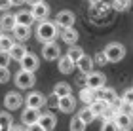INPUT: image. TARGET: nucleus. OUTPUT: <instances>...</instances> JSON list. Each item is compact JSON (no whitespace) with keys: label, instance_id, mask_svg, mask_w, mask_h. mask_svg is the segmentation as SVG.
Instances as JSON below:
<instances>
[{"label":"nucleus","instance_id":"412c9836","mask_svg":"<svg viewBox=\"0 0 133 131\" xmlns=\"http://www.w3.org/2000/svg\"><path fill=\"white\" fill-rule=\"evenodd\" d=\"M25 51H27V47L23 46V44H11V47L8 50V53H10V59H14V61H19V59L25 55Z\"/></svg>","mask_w":133,"mask_h":131},{"label":"nucleus","instance_id":"dca6fc26","mask_svg":"<svg viewBox=\"0 0 133 131\" xmlns=\"http://www.w3.org/2000/svg\"><path fill=\"white\" fill-rule=\"evenodd\" d=\"M78 31L74 29V25L72 27H65V29H61V38H63V42L65 44H76V40H78Z\"/></svg>","mask_w":133,"mask_h":131},{"label":"nucleus","instance_id":"39448f33","mask_svg":"<svg viewBox=\"0 0 133 131\" xmlns=\"http://www.w3.org/2000/svg\"><path fill=\"white\" fill-rule=\"evenodd\" d=\"M21 105H23V97H21V93L19 91H8L6 93V97H4V106L8 110H17V108H21Z\"/></svg>","mask_w":133,"mask_h":131},{"label":"nucleus","instance_id":"20e7f679","mask_svg":"<svg viewBox=\"0 0 133 131\" xmlns=\"http://www.w3.org/2000/svg\"><path fill=\"white\" fill-rule=\"evenodd\" d=\"M55 126H57V118H55V114H51V112L40 114L38 120H36V127L42 129V131H51V129H55Z\"/></svg>","mask_w":133,"mask_h":131},{"label":"nucleus","instance_id":"2eb2a0df","mask_svg":"<svg viewBox=\"0 0 133 131\" xmlns=\"http://www.w3.org/2000/svg\"><path fill=\"white\" fill-rule=\"evenodd\" d=\"M93 93H95V97L101 99V101H105L107 105H110V101L116 97V91H114L112 87H105V86H101L97 89H93Z\"/></svg>","mask_w":133,"mask_h":131},{"label":"nucleus","instance_id":"b1692460","mask_svg":"<svg viewBox=\"0 0 133 131\" xmlns=\"http://www.w3.org/2000/svg\"><path fill=\"white\" fill-rule=\"evenodd\" d=\"M84 55V50H82V47L80 46H76V44H70V47H69V50H66V57H69V59H72V61H78V59H80Z\"/></svg>","mask_w":133,"mask_h":131},{"label":"nucleus","instance_id":"5701e85b","mask_svg":"<svg viewBox=\"0 0 133 131\" xmlns=\"http://www.w3.org/2000/svg\"><path fill=\"white\" fill-rule=\"evenodd\" d=\"M14 25H15V17L11 13H6V15L0 17V29H2V31H11Z\"/></svg>","mask_w":133,"mask_h":131},{"label":"nucleus","instance_id":"f704fd0d","mask_svg":"<svg viewBox=\"0 0 133 131\" xmlns=\"http://www.w3.org/2000/svg\"><path fill=\"white\" fill-rule=\"evenodd\" d=\"M93 63H97V65H107V59H105V53H97L95 55V59H93Z\"/></svg>","mask_w":133,"mask_h":131},{"label":"nucleus","instance_id":"58836bf2","mask_svg":"<svg viewBox=\"0 0 133 131\" xmlns=\"http://www.w3.org/2000/svg\"><path fill=\"white\" fill-rule=\"evenodd\" d=\"M25 2H27V4H31V6H32V4H36V2H40V0H25Z\"/></svg>","mask_w":133,"mask_h":131},{"label":"nucleus","instance_id":"a19ab883","mask_svg":"<svg viewBox=\"0 0 133 131\" xmlns=\"http://www.w3.org/2000/svg\"><path fill=\"white\" fill-rule=\"evenodd\" d=\"M0 36H2V29H0Z\"/></svg>","mask_w":133,"mask_h":131},{"label":"nucleus","instance_id":"c756f323","mask_svg":"<svg viewBox=\"0 0 133 131\" xmlns=\"http://www.w3.org/2000/svg\"><path fill=\"white\" fill-rule=\"evenodd\" d=\"M69 127H70L72 131H84V129H86V123H84L80 118H78V114H76V116L70 120V126H69Z\"/></svg>","mask_w":133,"mask_h":131},{"label":"nucleus","instance_id":"4be33fe9","mask_svg":"<svg viewBox=\"0 0 133 131\" xmlns=\"http://www.w3.org/2000/svg\"><path fill=\"white\" fill-rule=\"evenodd\" d=\"M107 106H108V105L105 103V101H101V99L95 97L91 103H89V110H91V112H93V116L97 118V116H101V114H103V110H105Z\"/></svg>","mask_w":133,"mask_h":131},{"label":"nucleus","instance_id":"ea45409f","mask_svg":"<svg viewBox=\"0 0 133 131\" xmlns=\"http://www.w3.org/2000/svg\"><path fill=\"white\" fill-rule=\"evenodd\" d=\"M99 2V0H89V4H97Z\"/></svg>","mask_w":133,"mask_h":131},{"label":"nucleus","instance_id":"e433bc0d","mask_svg":"<svg viewBox=\"0 0 133 131\" xmlns=\"http://www.w3.org/2000/svg\"><path fill=\"white\" fill-rule=\"evenodd\" d=\"M10 6H11L10 0H0V10H8Z\"/></svg>","mask_w":133,"mask_h":131},{"label":"nucleus","instance_id":"0eeeda50","mask_svg":"<svg viewBox=\"0 0 133 131\" xmlns=\"http://www.w3.org/2000/svg\"><path fill=\"white\" fill-rule=\"evenodd\" d=\"M74 13H72L70 10H61L57 13V17H55V25H57V29L61 31V29H65V27H72L74 25Z\"/></svg>","mask_w":133,"mask_h":131},{"label":"nucleus","instance_id":"9b49d317","mask_svg":"<svg viewBox=\"0 0 133 131\" xmlns=\"http://www.w3.org/2000/svg\"><path fill=\"white\" fill-rule=\"evenodd\" d=\"M19 63H21L23 70H31V72H34V70L40 67L38 65V57H36L34 53H31V51H25V55L19 59Z\"/></svg>","mask_w":133,"mask_h":131},{"label":"nucleus","instance_id":"6ab92c4d","mask_svg":"<svg viewBox=\"0 0 133 131\" xmlns=\"http://www.w3.org/2000/svg\"><path fill=\"white\" fill-rule=\"evenodd\" d=\"M76 65H78V68H80V72L86 76L88 72H91V70H93V65H95V63H93V59H91V57L82 55V57L76 61Z\"/></svg>","mask_w":133,"mask_h":131},{"label":"nucleus","instance_id":"f3484780","mask_svg":"<svg viewBox=\"0 0 133 131\" xmlns=\"http://www.w3.org/2000/svg\"><path fill=\"white\" fill-rule=\"evenodd\" d=\"M11 31H14L15 38L19 40V42H25L27 38H31V27L29 25H19V23H15Z\"/></svg>","mask_w":133,"mask_h":131},{"label":"nucleus","instance_id":"7c9ffc66","mask_svg":"<svg viewBox=\"0 0 133 131\" xmlns=\"http://www.w3.org/2000/svg\"><path fill=\"white\" fill-rule=\"evenodd\" d=\"M11 44H14V40H11L10 36H6V34L0 36V50H2V51H8L11 47Z\"/></svg>","mask_w":133,"mask_h":131},{"label":"nucleus","instance_id":"9d476101","mask_svg":"<svg viewBox=\"0 0 133 131\" xmlns=\"http://www.w3.org/2000/svg\"><path fill=\"white\" fill-rule=\"evenodd\" d=\"M105 82H107V78H105L103 72H95V70H91V72L86 74V86L91 87V89H97L101 86H105Z\"/></svg>","mask_w":133,"mask_h":131},{"label":"nucleus","instance_id":"6e6552de","mask_svg":"<svg viewBox=\"0 0 133 131\" xmlns=\"http://www.w3.org/2000/svg\"><path fill=\"white\" fill-rule=\"evenodd\" d=\"M114 123H116L118 131H129L133 122H131V114H125V112H116L114 114Z\"/></svg>","mask_w":133,"mask_h":131},{"label":"nucleus","instance_id":"c9c22d12","mask_svg":"<svg viewBox=\"0 0 133 131\" xmlns=\"http://www.w3.org/2000/svg\"><path fill=\"white\" fill-rule=\"evenodd\" d=\"M122 99H124V101H131V99H133V89H131V87L125 89V93H124Z\"/></svg>","mask_w":133,"mask_h":131},{"label":"nucleus","instance_id":"ddd939ff","mask_svg":"<svg viewBox=\"0 0 133 131\" xmlns=\"http://www.w3.org/2000/svg\"><path fill=\"white\" fill-rule=\"evenodd\" d=\"M25 105H27V106H32V108H42V106L46 105V97H44V93H40V91H32V93H29V95H27V99H25Z\"/></svg>","mask_w":133,"mask_h":131},{"label":"nucleus","instance_id":"4468645a","mask_svg":"<svg viewBox=\"0 0 133 131\" xmlns=\"http://www.w3.org/2000/svg\"><path fill=\"white\" fill-rule=\"evenodd\" d=\"M38 116H40V112L38 108H32V106H27L25 110H23V114H21V122L25 123V126H34L36 120H38Z\"/></svg>","mask_w":133,"mask_h":131},{"label":"nucleus","instance_id":"423d86ee","mask_svg":"<svg viewBox=\"0 0 133 131\" xmlns=\"http://www.w3.org/2000/svg\"><path fill=\"white\" fill-rule=\"evenodd\" d=\"M61 55V47H59L55 42H44L42 46V57L46 59V61H55V59Z\"/></svg>","mask_w":133,"mask_h":131},{"label":"nucleus","instance_id":"f03ea898","mask_svg":"<svg viewBox=\"0 0 133 131\" xmlns=\"http://www.w3.org/2000/svg\"><path fill=\"white\" fill-rule=\"evenodd\" d=\"M103 53H105L107 63H120L125 57V46L120 42H110L103 50Z\"/></svg>","mask_w":133,"mask_h":131},{"label":"nucleus","instance_id":"bb28decb","mask_svg":"<svg viewBox=\"0 0 133 131\" xmlns=\"http://www.w3.org/2000/svg\"><path fill=\"white\" fill-rule=\"evenodd\" d=\"M78 118H80V120L86 123V126H88V123H91V122L95 120V116H93V112L89 110V106H88V108H82L80 112H78Z\"/></svg>","mask_w":133,"mask_h":131},{"label":"nucleus","instance_id":"f8f14e48","mask_svg":"<svg viewBox=\"0 0 133 131\" xmlns=\"http://www.w3.org/2000/svg\"><path fill=\"white\" fill-rule=\"evenodd\" d=\"M31 13H32V17H34V21H36V19H38V21H42V19H48V15H50V6H48V4H44V2L40 0V2L32 4Z\"/></svg>","mask_w":133,"mask_h":131},{"label":"nucleus","instance_id":"4c0bfd02","mask_svg":"<svg viewBox=\"0 0 133 131\" xmlns=\"http://www.w3.org/2000/svg\"><path fill=\"white\" fill-rule=\"evenodd\" d=\"M10 4L11 6H21V4H25V0H10Z\"/></svg>","mask_w":133,"mask_h":131},{"label":"nucleus","instance_id":"aec40b11","mask_svg":"<svg viewBox=\"0 0 133 131\" xmlns=\"http://www.w3.org/2000/svg\"><path fill=\"white\" fill-rule=\"evenodd\" d=\"M14 17H15V23H19V25H29V27H31L32 23H34L32 13H31V11H27V10L17 11V13H15Z\"/></svg>","mask_w":133,"mask_h":131},{"label":"nucleus","instance_id":"1a4fd4ad","mask_svg":"<svg viewBox=\"0 0 133 131\" xmlns=\"http://www.w3.org/2000/svg\"><path fill=\"white\" fill-rule=\"evenodd\" d=\"M76 108V101L74 97L69 93V95H61V97L57 99V110L65 112V114H69V112H72Z\"/></svg>","mask_w":133,"mask_h":131},{"label":"nucleus","instance_id":"7ed1b4c3","mask_svg":"<svg viewBox=\"0 0 133 131\" xmlns=\"http://www.w3.org/2000/svg\"><path fill=\"white\" fill-rule=\"evenodd\" d=\"M34 72H31V70H19V72L15 74V86L19 87V89H31L34 86Z\"/></svg>","mask_w":133,"mask_h":131},{"label":"nucleus","instance_id":"393cba45","mask_svg":"<svg viewBox=\"0 0 133 131\" xmlns=\"http://www.w3.org/2000/svg\"><path fill=\"white\" fill-rule=\"evenodd\" d=\"M53 93H55L57 97L69 95V93H72V87H70V84H66V82H59V84H55V87H53Z\"/></svg>","mask_w":133,"mask_h":131},{"label":"nucleus","instance_id":"473e14b6","mask_svg":"<svg viewBox=\"0 0 133 131\" xmlns=\"http://www.w3.org/2000/svg\"><path fill=\"white\" fill-rule=\"evenodd\" d=\"M10 61H11V59H10V53L0 50V67H8Z\"/></svg>","mask_w":133,"mask_h":131},{"label":"nucleus","instance_id":"a878e982","mask_svg":"<svg viewBox=\"0 0 133 131\" xmlns=\"http://www.w3.org/2000/svg\"><path fill=\"white\" fill-rule=\"evenodd\" d=\"M95 99V93H93V89L91 87H82L80 89V101H82V103H86V105H89V103H91V101Z\"/></svg>","mask_w":133,"mask_h":131},{"label":"nucleus","instance_id":"2f4dec72","mask_svg":"<svg viewBox=\"0 0 133 131\" xmlns=\"http://www.w3.org/2000/svg\"><path fill=\"white\" fill-rule=\"evenodd\" d=\"M10 68L8 67H0V84H6V82H10Z\"/></svg>","mask_w":133,"mask_h":131},{"label":"nucleus","instance_id":"f257e3e1","mask_svg":"<svg viewBox=\"0 0 133 131\" xmlns=\"http://www.w3.org/2000/svg\"><path fill=\"white\" fill-rule=\"evenodd\" d=\"M57 34H59V29H57L55 23H51V21L42 19V21H40V25L36 27V38H38L42 44H44V42H51V40H55V38H57Z\"/></svg>","mask_w":133,"mask_h":131},{"label":"nucleus","instance_id":"cd10ccee","mask_svg":"<svg viewBox=\"0 0 133 131\" xmlns=\"http://www.w3.org/2000/svg\"><path fill=\"white\" fill-rule=\"evenodd\" d=\"M129 4H131V0H112L110 8L116 10V11H125L129 8Z\"/></svg>","mask_w":133,"mask_h":131},{"label":"nucleus","instance_id":"c85d7f7f","mask_svg":"<svg viewBox=\"0 0 133 131\" xmlns=\"http://www.w3.org/2000/svg\"><path fill=\"white\" fill-rule=\"evenodd\" d=\"M11 122H14V118L10 112H0V129H8Z\"/></svg>","mask_w":133,"mask_h":131},{"label":"nucleus","instance_id":"72a5a7b5","mask_svg":"<svg viewBox=\"0 0 133 131\" xmlns=\"http://www.w3.org/2000/svg\"><path fill=\"white\" fill-rule=\"evenodd\" d=\"M57 99H59L57 95H55V93H51L50 97L46 99V105H48V106H51V108H57Z\"/></svg>","mask_w":133,"mask_h":131},{"label":"nucleus","instance_id":"a211bd4d","mask_svg":"<svg viewBox=\"0 0 133 131\" xmlns=\"http://www.w3.org/2000/svg\"><path fill=\"white\" fill-rule=\"evenodd\" d=\"M57 59H59V65H57V67H59V70H61L63 74H72V72H74L76 63L72 61V59H69L66 55H65V57H61V55H59Z\"/></svg>","mask_w":133,"mask_h":131}]
</instances>
